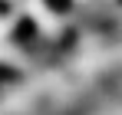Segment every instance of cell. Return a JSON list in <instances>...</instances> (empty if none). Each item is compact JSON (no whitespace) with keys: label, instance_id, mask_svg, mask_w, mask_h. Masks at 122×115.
I'll use <instances>...</instances> for the list:
<instances>
[{"label":"cell","instance_id":"cell-1","mask_svg":"<svg viewBox=\"0 0 122 115\" xmlns=\"http://www.w3.org/2000/svg\"><path fill=\"white\" fill-rule=\"evenodd\" d=\"M10 43L20 46V49H33V46L40 43V23L33 17H20L17 26L10 30Z\"/></svg>","mask_w":122,"mask_h":115},{"label":"cell","instance_id":"cell-4","mask_svg":"<svg viewBox=\"0 0 122 115\" xmlns=\"http://www.w3.org/2000/svg\"><path fill=\"white\" fill-rule=\"evenodd\" d=\"M116 3H119V7H122V0H116Z\"/></svg>","mask_w":122,"mask_h":115},{"label":"cell","instance_id":"cell-3","mask_svg":"<svg viewBox=\"0 0 122 115\" xmlns=\"http://www.w3.org/2000/svg\"><path fill=\"white\" fill-rule=\"evenodd\" d=\"M73 3H76V0H43V7H46L50 13H56V17H66V13L73 10Z\"/></svg>","mask_w":122,"mask_h":115},{"label":"cell","instance_id":"cell-2","mask_svg":"<svg viewBox=\"0 0 122 115\" xmlns=\"http://www.w3.org/2000/svg\"><path fill=\"white\" fill-rule=\"evenodd\" d=\"M17 82H23V69L13 62H0V89H10Z\"/></svg>","mask_w":122,"mask_h":115}]
</instances>
